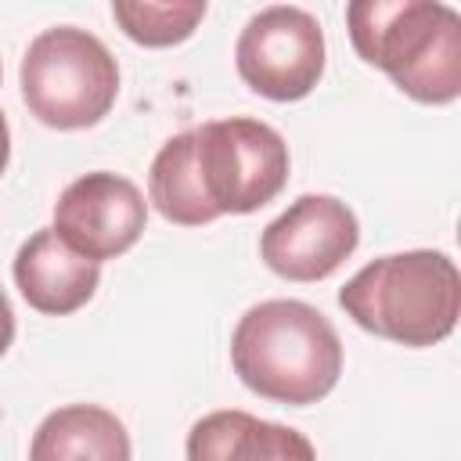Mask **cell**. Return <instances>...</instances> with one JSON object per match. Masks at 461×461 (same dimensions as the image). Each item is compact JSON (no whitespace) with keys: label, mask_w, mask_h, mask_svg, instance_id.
Segmentation results:
<instances>
[{"label":"cell","mask_w":461,"mask_h":461,"mask_svg":"<svg viewBox=\"0 0 461 461\" xmlns=\"http://www.w3.org/2000/svg\"><path fill=\"white\" fill-rule=\"evenodd\" d=\"M126 425L97 403H68L50 411L29 443V461H130Z\"/></svg>","instance_id":"8fae6325"},{"label":"cell","mask_w":461,"mask_h":461,"mask_svg":"<svg viewBox=\"0 0 461 461\" xmlns=\"http://www.w3.org/2000/svg\"><path fill=\"white\" fill-rule=\"evenodd\" d=\"M230 364L263 400L306 407L324 400L342 375V342L331 321L303 299H267L241 313Z\"/></svg>","instance_id":"6da1fadb"},{"label":"cell","mask_w":461,"mask_h":461,"mask_svg":"<svg viewBox=\"0 0 461 461\" xmlns=\"http://www.w3.org/2000/svg\"><path fill=\"white\" fill-rule=\"evenodd\" d=\"M11 270L22 299L47 317L76 313L94 299L101 281V263L72 252L54 234V227H43L32 238H25Z\"/></svg>","instance_id":"9c48e42d"},{"label":"cell","mask_w":461,"mask_h":461,"mask_svg":"<svg viewBox=\"0 0 461 461\" xmlns=\"http://www.w3.org/2000/svg\"><path fill=\"white\" fill-rule=\"evenodd\" d=\"M187 461H317L313 443L249 411H212L187 432Z\"/></svg>","instance_id":"30bf717a"},{"label":"cell","mask_w":461,"mask_h":461,"mask_svg":"<svg viewBox=\"0 0 461 461\" xmlns=\"http://www.w3.org/2000/svg\"><path fill=\"white\" fill-rule=\"evenodd\" d=\"M353 50L407 97L450 104L461 94V14L439 0H353Z\"/></svg>","instance_id":"7a4b0ae2"},{"label":"cell","mask_w":461,"mask_h":461,"mask_svg":"<svg viewBox=\"0 0 461 461\" xmlns=\"http://www.w3.org/2000/svg\"><path fill=\"white\" fill-rule=\"evenodd\" d=\"M11 342H14V310H11V303L0 288V357L11 349Z\"/></svg>","instance_id":"5bb4252c"},{"label":"cell","mask_w":461,"mask_h":461,"mask_svg":"<svg viewBox=\"0 0 461 461\" xmlns=\"http://www.w3.org/2000/svg\"><path fill=\"white\" fill-rule=\"evenodd\" d=\"M205 0H115L112 18L140 47L184 43L205 18Z\"/></svg>","instance_id":"4fadbf2b"},{"label":"cell","mask_w":461,"mask_h":461,"mask_svg":"<svg viewBox=\"0 0 461 461\" xmlns=\"http://www.w3.org/2000/svg\"><path fill=\"white\" fill-rule=\"evenodd\" d=\"M7 158H11V126H7V115L0 112V176L7 169Z\"/></svg>","instance_id":"9a60e30c"},{"label":"cell","mask_w":461,"mask_h":461,"mask_svg":"<svg viewBox=\"0 0 461 461\" xmlns=\"http://www.w3.org/2000/svg\"><path fill=\"white\" fill-rule=\"evenodd\" d=\"M339 306L364 331L421 349L443 342L461 313V274L447 252L411 249L371 259L342 288Z\"/></svg>","instance_id":"3957f363"},{"label":"cell","mask_w":461,"mask_h":461,"mask_svg":"<svg viewBox=\"0 0 461 461\" xmlns=\"http://www.w3.org/2000/svg\"><path fill=\"white\" fill-rule=\"evenodd\" d=\"M194 166L216 216H245L281 194L292 162L274 126L230 115L194 126Z\"/></svg>","instance_id":"5b68a950"},{"label":"cell","mask_w":461,"mask_h":461,"mask_svg":"<svg viewBox=\"0 0 461 461\" xmlns=\"http://www.w3.org/2000/svg\"><path fill=\"white\" fill-rule=\"evenodd\" d=\"M234 65L259 97L299 101L324 76V29L303 7H263L245 22L234 43Z\"/></svg>","instance_id":"8992f818"},{"label":"cell","mask_w":461,"mask_h":461,"mask_svg":"<svg viewBox=\"0 0 461 461\" xmlns=\"http://www.w3.org/2000/svg\"><path fill=\"white\" fill-rule=\"evenodd\" d=\"M360 245L357 212L335 194H299L259 234L263 263L285 281H324Z\"/></svg>","instance_id":"52a82bcc"},{"label":"cell","mask_w":461,"mask_h":461,"mask_svg":"<svg viewBox=\"0 0 461 461\" xmlns=\"http://www.w3.org/2000/svg\"><path fill=\"white\" fill-rule=\"evenodd\" d=\"M29 112L54 130H86L101 122L119 97V65L112 50L79 25L43 29L18 68Z\"/></svg>","instance_id":"277c9868"},{"label":"cell","mask_w":461,"mask_h":461,"mask_svg":"<svg viewBox=\"0 0 461 461\" xmlns=\"http://www.w3.org/2000/svg\"><path fill=\"white\" fill-rule=\"evenodd\" d=\"M148 202L162 220L180 227H202L220 220L202 191V176L194 166V130L169 137L148 169Z\"/></svg>","instance_id":"7c38bea8"},{"label":"cell","mask_w":461,"mask_h":461,"mask_svg":"<svg viewBox=\"0 0 461 461\" xmlns=\"http://www.w3.org/2000/svg\"><path fill=\"white\" fill-rule=\"evenodd\" d=\"M0 76H4V72H0Z\"/></svg>","instance_id":"2e32d148"},{"label":"cell","mask_w":461,"mask_h":461,"mask_svg":"<svg viewBox=\"0 0 461 461\" xmlns=\"http://www.w3.org/2000/svg\"><path fill=\"white\" fill-rule=\"evenodd\" d=\"M148 227L140 187L119 173L97 169L72 180L54 202V234L79 256L101 263L137 245Z\"/></svg>","instance_id":"ba28073f"}]
</instances>
